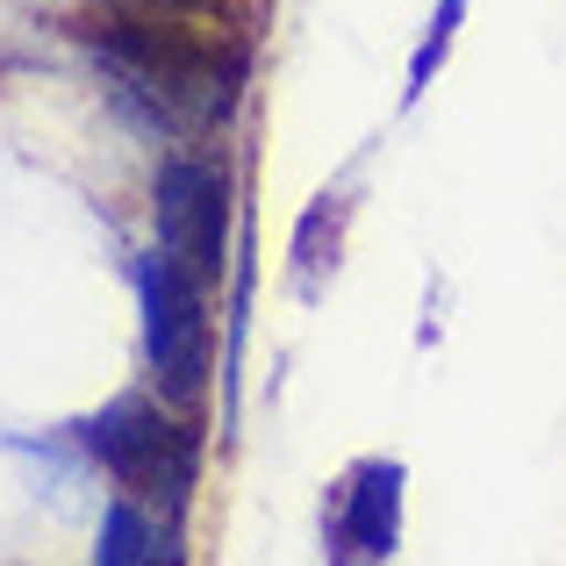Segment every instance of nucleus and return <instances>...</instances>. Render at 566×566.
Wrapping results in <instances>:
<instances>
[{
    "label": "nucleus",
    "mask_w": 566,
    "mask_h": 566,
    "mask_svg": "<svg viewBox=\"0 0 566 566\" xmlns=\"http://www.w3.org/2000/svg\"><path fill=\"white\" fill-rule=\"evenodd\" d=\"M108 80L151 115L166 137H208L237 115L251 72V36L237 14H108L80 22Z\"/></svg>",
    "instance_id": "1"
},
{
    "label": "nucleus",
    "mask_w": 566,
    "mask_h": 566,
    "mask_svg": "<svg viewBox=\"0 0 566 566\" xmlns=\"http://www.w3.org/2000/svg\"><path fill=\"white\" fill-rule=\"evenodd\" d=\"M86 452L108 467L123 495L180 516L193 495V473H201V430L166 395H115L101 416H86Z\"/></svg>",
    "instance_id": "2"
},
{
    "label": "nucleus",
    "mask_w": 566,
    "mask_h": 566,
    "mask_svg": "<svg viewBox=\"0 0 566 566\" xmlns=\"http://www.w3.org/2000/svg\"><path fill=\"white\" fill-rule=\"evenodd\" d=\"M144 359L166 401L201 409L216 374V331H208V280L187 273L172 251L144 259Z\"/></svg>",
    "instance_id": "3"
},
{
    "label": "nucleus",
    "mask_w": 566,
    "mask_h": 566,
    "mask_svg": "<svg viewBox=\"0 0 566 566\" xmlns=\"http://www.w3.org/2000/svg\"><path fill=\"white\" fill-rule=\"evenodd\" d=\"M151 222H158V251H172L187 273L216 280L222 251H230V172H222V158L172 151L151 187Z\"/></svg>",
    "instance_id": "4"
},
{
    "label": "nucleus",
    "mask_w": 566,
    "mask_h": 566,
    "mask_svg": "<svg viewBox=\"0 0 566 566\" xmlns=\"http://www.w3.org/2000/svg\"><path fill=\"white\" fill-rule=\"evenodd\" d=\"M401 538V467H359L337 495V516H331V553L337 559H387Z\"/></svg>",
    "instance_id": "5"
},
{
    "label": "nucleus",
    "mask_w": 566,
    "mask_h": 566,
    "mask_svg": "<svg viewBox=\"0 0 566 566\" xmlns=\"http://www.w3.org/2000/svg\"><path fill=\"white\" fill-rule=\"evenodd\" d=\"M101 566H151V559H180V545H172V531L158 524L151 502L137 495H115L108 516H101V545H94Z\"/></svg>",
    "instance_id": "6"
},
{
    "label": "nucleus",
    "mask_w": 566,
    "mask_h": 566,
    "mask_svg": "<svg viewBox=\"0 0 566 566\" xmlns=\"http://www.w3.org/2000/svg\"><path fill=\"white\" fill-rule=\"evenodd\" d=\"M108 14H230L237 0H94Z\"/></svg>",
    "instance_id": "7"
}]
</instances>
